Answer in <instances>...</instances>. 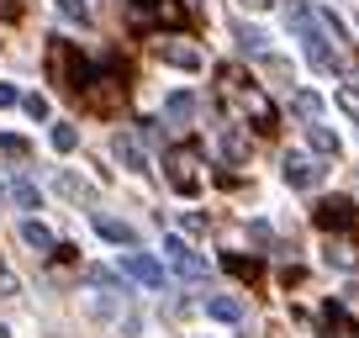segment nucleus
Returning <instances> with one entry per match:
<instances>
[{"instance_id": "2f4dec72", "label": "nucleus", "mask_w": 359, "mask_h": 338, "mask_svg": "<svg viewBox=\"0 0 359 338\" xmlns=\"http://www.w3.org/2000/svg\"><path fill=\"white\" fill-rule=\"evenodd\" d=\"M0 11H6V6H0Z\"/></svg>"}, {"instance_id": "b1692460", "label": "nucleus", "mask_w": 359, "mask_h": 338, "mask_svg": "<svg viewBox=\"0 0 359 338\" xmlns=\"http://www.w3.org/2000/svg\"><path fill=\"white\" fill-rule=\"evenodd\" d=\"M222 264L238 275V280H259V259H243V254H222Z\"/></svg>"}, {"instance_id": "f03ea898", "label": "nucleus", "mask_w": 359, "mask_h": 338, "mask_svg": "<svg viewBox=\"0 0 359 338\" xmlns=\"http://www.w3.org/2000/svg\"><path fill=\"white\" fill-rule=\"evenodd\" d=\"M222 95H233V101L243 106V122L254 127V133H275V106H269V95L259 90L238 64H222Z\"/></svg>"}, {"instance_id": "2eb2a0df", "label": "nucleus", "mask_w": 359, "mask_h": 338, "mask_svg": "<svg viewBox=\"0 0 359 338\" xmlns=\"http://www.w3.org/2000/svg\"><path fill=\"white\" fill-rule=\"evenodd\" d=\"M95 233H101L106 243H122V248H133V243H137V233L122 222V217H101V212H95Z\"/></svg>"}, {"instance_id": "39448f33", "label": "nucleus", "mask_w": 359, "mask_h": 338, "mask_svg": "<svg viewBox=\"0 0 359 338\" xmlns=\"http://www.w3.org/2000/svg\"><path fill=\"white\" fill-rule=\"evenodd\" d=\"M312 222L323 227V233H354V201H348V196H323V201L312 206Z\"/></svg>"}, {"instance_id": "f257e3e1", "label": "nucleus", "mask_w": 359, "mask_h": 338, "mask_svg": "<svg viewBox=\"0 0 359 338\" xmlns=\"http://www.w3.org/2000/svg\"><path fill=\"white\" fill-rule=\"evenodd\" d=\"M285 16H291V32L302 37L306 64H312L317 74H338V48H333L338 37H333V27H327V11H312L306 0H291Z\"/></svg>"}, {"instance_id": "c756f323", "label": "nucleus", "mask_w": 359, "mask_h": 338, "mask_svg": "<svg viewBox=\"0 0 359 338\" xmlns=\"http://www.w3.org/2000/svg\"><path fill=\"white\" fill-rule=\"evenodd\" d=\"M0 106H16V90H11V85H0Z\"/></svg>"}, {"instance_id": "ddd939ff", "label": "nucleus", "mask_w": 359, "mask_h": 338, "mask_svg": "<svg viewBox=\"0 0 359 338\" xmlns=\"http://www.w3.org/2000/svg\"><path fill=\"white\" fill-rule=\"evenodd\" d=\"M323 338H354V323H348V312H344V302H323Z\"/></svg>"}, {"instance_id": "1a4fd4ad", "label": "nucleus", "mask_w": 359, "mask_h": 338, "mask_svg": "<svg viewBox=\"0 0 359 338\" xmlns=\"http://www.w3.org/2000/svg\"><path fill=\"white\" fill-rule=\"evenodd\" d=\"M164 175H169V185H175L180 196H196V191H201V175L191 169V154H169L164 158Z\"/></svg>"}, {"instance_id": "5701e85b", "label": "nucleus", "mask_w": 359, "mask_h": 338, "mask_svg": "<svg viewBox=\"0 0 359 338\" xmlns=\"http://www.w3.org/2000/svg\"><path fill=\"white\" fill-rule=\"evenodd\" d=\"M233 37H238V48H243V53H264V32H259V27H233Z\"/></svg>"}, {"instance_id": "7ed1b4c3", "label": "nucleus", "mask_w": 359, "mask_h": 338, "mask_svg": "<svg viewBox=\"0 0 359 338\" xmlns=\"http://www.w3.org/2000/svg\"><path fill=\"white\" fill-rule=\"evenodd\" d=\"M48 74H53L64 90H74V95H85V85L95 79V74H90V64L79 58V48L69 43V37H53V43H48Z\"/></svg>"}, {"instance_id": "cd10ccee", "label": "nucleus", "mask_w": 359, "mask_h": 338, "mask_svg": "<svg viewBox=\"0 0 359 338\" xmlns=\"http://www.w3.org/2000/svg\"><path fill=\"white\" fill-rule=\"evenodd\" d=\"M0 148H6V154H16V158H27V143H22V137H11V133H0Z\"/></svg>"}, {"instance_id": "393cba45", "label": "nucleus", "mask_w": 359, "mask_h": 338, "mask_svg": "<svg viewBox=\"0 0 359 338\" xmlns=\"http://www.w3.org/2000/svg\"><path fill=\"white\" fill-rule=\"evenodd\" d=\"M27 116H32V122H48V95H27Z\"/></svg>"}, {"instance_id": "4be33fe9", "label": "nucleus", "mask_w": 359, "mask_h": 338, "mask_svg": "<svg viewBox=\"0 0 359 338\" xmlns=\"http://www.w3.org/2000/svg\"><path fill=\"white\" fill-rule=\"evenodd\" d=\"M53 6H58V16H64V22L90 27V6H85V0H53Z\"/></svg>"}, {"instance_id": "412c9836", "label": "nucleus", "mask_w": 359, "mask_h": 338, "mask_svg": "<svg viewBox=\"0 0 359 338\" xmlns=\"http://www.w3.org/2000/svg\"><path fill=\"white\" fill-rule=\"evenodd\" d=\"M48 143H53V154H74V143H79V133L69 122H53V133H48Z\"/></svg>"}, {"instance_id": "6e6552de", "label": "nucleus", "mask_w": 359, "mask_h": 338, "mask_svg": "<svg viewBox=\"0 0 359 338\" xmlns=\"http://www.w3.org/2000/svg\"><path fill=\"white\" fill-rule=\"evenodd\" d=\"M158 58H164V64H175V69H201L206 64V53L196 43H180V37H158Z\"/></svg>"}, {"instance_id": "0eeeda50", "label": "nucleus", "mask_w": 359, "mask_h": 338, "mask_svg": "<svg viewBox=\"0 0 359 338\" xmlns=\"http://www.w3.org/2000/svg\"><path fill=\"white\" fill-rule=\"evenodd\" d=\"M122 275L127 280H137V285H148V291H164V264L158 259H148V254H122Z\"/></svg>"}, {"instance_id": "423d86ee", "label": "nucleus", "mask_w": 359, "mask_h": 338, "mask_svg": "<svg viewBox=\"0 0 359 338\" xmlns=\"http://www.w3.org/2000/svg\"><path fill=\"white\" fill-rule=\"evenodd\" d=\"M164 254H169V264H175V275H185V280H206V259L185 243V238L169 233V238H164Z\"/></svg>"}, {"instance_id": "a211bd4d", "label": "nucleus", "mask_w": 359, "mask_h": 338, "mask_svg": "<svg viewBox=\"0 0 359 338\" xmlns=\"http://www.w3.org/2000/svg\"><path fill=\"white\" fill-rule=\"evenodd\" d=\"M164 116H169V122H191V116H196V95L191 90H175L164 101Z\"/></svg>"}, {"instance_id": "9b49d317", "label": "nucleus", "mask_w": 359, "mask_h": 338, "mask_svg": "<svg viewBox=\"0 0 359 338\" xmlns=\"http://www.w3.org/2000/svg\"><path fill=\"white\" fill-rule=\"evenodd\" d=\"M111 154H116V164L133 169V175H143V169H148V154H143V143H137L133 133H116L111 137Z\"/></svg>"}, {"instance_id": "c85d7f7f", "label": "nucleus", "mask_w": 359, "mask_h": 338, "mask_svg": "<svg viewBox=\"0 0 359 338\" xmlns=\"http://www.w3.org/2000/svg\"><path fill=\"white\" fill-rule=\"evenodd\" d=\"M238 6H248V11H269L275 0H238Z\"/></svg>"}, {"instance_id": "4468645a", "label": "nucleus", "mask_w": 359, "mask_h": 338, "mask_svg": "<svg viewBox=\"0 0 359 338\" xmlns=\"http://www.w3.org/2000/svg\"><path fill=\"white\" fill-rule=\"evenodd\" d=\"M217 148H222V158L243 164V158H248V137H243V127H238V122H227L222 133H217Z\"/></svg>"}, {"instance_id": "9d476101", "label": "nucleus", "mask_w": 359, "mask_h": 338, "mask_svg": "<svg viewBox=\"0 0 359 338\" xmlns=\"http://www.w3.org/2000/svg\"><path fill=\"white\" fill-rule=\"evenodd\" d=\"M133 11L143 16V22H158V27L185 22V6H180V0H133Z\"/></svg>"}, {"instance_id": "7c9ffc66", "label": "nucleus", "mask_w": 359, "mask_h": 338, "mask_svg": "<svg viewBox=\"0 0 359 338\" xmlns=\"http://www.w3.org/2000/svg\"><path fill=\"white\" fill-rule=\"evenodd\" d=\"M0 338H11V333H6V327H0Z\"/></svg>"}, {"instance_id": "aec40b11", "label": "nucleus", "mask_w": 359, "mask_h": 338, "mask_svg": "<svg viewBox=\"0 0 359 338\" xmlns=\"http://www.w3.org/2000/svg\"><path fill=\"white\" fill-rule=\"evenodd\" d=\"M306 148H317V154H338V137L327 133L323 122H306Z\"/></svg>"}, {"instance_id": "dca6fc26", "label": "nucleus", "mask_w": 359, "mask_h": 338, "mask_svg": "<svg viewBox=\"0 0 359 338\" xmlns=\"http://www.w3.org/2000/svg\"><path fill=\"white\" fill-rule=\"evenodd\" d=\"M22 243H27V248H37V254H53V248H58V243H53V233H48L37 217H27V222H22Z\"/></svg>"}, {"instance_id": "a878e982", "label": "nucleus", "mask_w": 359, "mask_h": 338, "mask_svg": "<svg viewBox=\"0 0 359 338\" xmlns=\"http://www.w3.org/2000/svg\"><path fill=\"white\" fill-rule=\"evenodd\" d=\"M338 106H344V111L359 122V90H354V85H344V90H338Z\"/></svg>"}, {"instance_id": "f8f14e48", "label": "nucleus", "mask_w": 359, "mask_h": 338, "mask_svg": "<svg viewBox=\"0 0 359 338\" xmlns=\"http://www.w3.org/2000/svg\"><path fill=\"white\" fill-rule=\"evenodd\" d=\"M0 191H6V201H11V206H22V212H37V206H43V196H37V185H32V180L0 175Z\"/></svg>"}, {"instance_id": "bb28decb", "label": "nucleus", "mask_w": 359, "mask_h": 338, "mask_svg": "<svg viewBox=\"0 0 359 338\" xmlns=\"http://www.w3.org/2000/svg\"><path fill=\"white\" fill-rule=\"evenodd\" d=\"M58 191H64V196H90L85 180H74V175H58Z\"/></svg>"}, {"instance_id": "f3484780", "label": "nucleus", "mask_w": 359, "mask_h": 338, "mask_svg": "<svg viewBox=\"0 0 359 338\" xmlns=\"http://www.w3.org/2000/svg\"><path fill=\"white\" fill-rule=\"evenodd\" d=\"M206 312H212L217 323H243V302H238V296H212Z\"/></svg>"}, {"instance_id": "6ab92c4d", "label": "nucleus", "mask_w": 359, "mask_h": 338, "mask_svg": "<svg viewBox=\"0 0 359 338\" xmlns=\"http://www.w3.org/2000/svg\"><path fill=\"white\" fill-rule=\"evenodd\" d=\"M291 111L302 116V122H317V116H323V95H317V90H296L291 95Z\"/></svg>"}, {"instance_id": "20e7f679", "label": "nucleus", "mask_w": 359, "mask_h": 338, "mask_svg": "<svg viewBox=\"0 0 359 338\" xmlns=\"http://www.w3.org/2000/svg\"><path fill=\"white\" fill-rule=\"evenodd\" d=\"M280 175H285V185H291V191H317V185H323V175H327V164H317L312 154H285V158H280Z\"/></svg>"}]
</instances>
